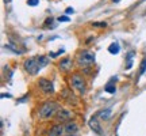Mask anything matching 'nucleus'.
I'll return each mask as SVG.
<instances>
[{
  "instance_id": "f257e3e1",
  "label": "nucleus",
  "mask_w": 146,
  "mask_h": 136,
  "mask_svg": "<svg viewBox=\"0 0 146 136\" xmlns=\"http://www.w3.org/2000/svg\"><path fill=\"white\" fill-rule=\"evenodd\" d=\"M61 109V106L58 104L57 101H46L39 106L38 109V117L39 120L42 121H46V120H50L52 117H56L57 112Z\"/></svg>"
},
{
  "instance_id": "f03ea898",
  "label": "nucleus",
  "mask_w": 146,
  "mask_h": 136,
  "mask_svg": "<svg viewBox=\"0 0 146 136\" xmlns=\"http://www.w3.org/2000/svg\"><path fill=\"white\" fill-rule=\"evenodd\" d=\"M70 87L76 90L78 94H84L87 91V82L80 72H74L70 76Z\"/></svg>"
},
{
  "instance_id": "7ed1b4c3",
  "label": "nucleus",
  "mask_w": 146,
  "mask_h": 136,
  "mask_svg": "<svg viewBox=\"0 0 146 136\" xmlns=\"http://www.w3.org/2000/svg\"><path fill=\"white\" fill-rule=\"evenodd\" d=\"M76 63H77L78 67H81V68H87V67L94 65V63H95V53L89 52V50H81V52L77 55Z\"/></svg>"
},
{
  "instance_id": "20e7f679",
  "label": "nucleus",
  "mask_w": 146,
  "mask_h": 136,
  "mask_svg": "<svg viewBox=\"0 0 146 136\" xmlns=\"http://www.w3.org/2000/svg\"><path fill=\"white\" fill-rule=\"evenodd\" d=\"M25 69H26V72H29L30 75H36V73L41 71V65L38 63V59L36 57H30L25 60Z\"/></svg>"
},
{
  "instance_id": "39448f33",
  "label": "nucleus",
  "mask_w": 146,
  "mask_h": 136,
  "mask_svg": "<svg viewBox=\"0 0 146 136\" xmlns=\"http://www.w3.org/2000/svg\"><path fill=\"white\" fill-rule=\"evenodd\" d=\"M72 112L68 109H64V108H61V109L57 112V114H56V120H57L58 124H66V123H69V121H72Z\"/></svg>"
},
{
  "instance_id": "423d86ee",
  "label": "nucleus",
  "mask_w": 146,
  "mask_h": 136,
  "mask_svg": "<svg viewBox=\"0 0 146 136\" xmlns=\"http://www.w3.org/2000/svg\"><path fill=\"white\" fill-rule=\"evenodd\" d=\"M38 86L39 89L45 93V94H53L54 93V86H53V82H50L49 79L41 78L38 80Z\"/></svg>"
},
{
  "instance_id": "0eeeda50",
  "label": "nucleus",
  "mask_w": 146,
  "mask_h": 136,
  "mask_svg": "<svg viewBox=\"0 0 146 136\" xmlns=\"http://www.w3.org/2000/svg\"><path fill=\"white\" fill-rule=\"evenodd\" d=\"M88 124H89V128H91L95 133H98V135H100V136L104 135V132L102 131V127H100V124H99V117H98L96 114L92 116V117L89 118Z\"/></svg>"
},
{
  "instance_id": "6e6552de",
  "label": "nucleus",
  "mask_w": 146,
  "mask_h": 136,
  "mask_svg": "<svg viewBox=\"0 0 146 136\" xmlns=\"http://www.w3.org/2000/svg\"><path fill=\"white\" fill-rule=\"evenodd\" d=\"M64 133H65V125L58 124V123L54 124V125H52L46 132L47 136H62Z\"/></svg>"
},
{
  "instance_id": "1a4fd4ad",
  "label": "nucleus",
  "mask_w": 146,
  "mask_h": 136,
  "mask_svg": "<svg viewBox=\"0 0 146 136\" xmlns=\"http://www.w3.org/2000/svg\"><path fill=\"white\" fill-rule=\"evenodd\" d=\"M72 67H73V61L70 57H65L58 63V68H60L62 72H69V71L72 69Z\"/></svg>"
},
{
  "instance_id": "9d476101",
  "label": "nucleus",
  "mask_w": 146,
  "mask_h": 136,
  "mask_svg": "<svg viewBox=\"0 0 146 136\" xmlns=\"http://www.w3.org/2000/svg\"><path fill=\"white\" fill-rule=\"evenodd\" d=\"M77 131H78L77 123L69 121V123L65 124V133H68V135H74V133H77Z\"/></svg>"
},
{
  "instance_id": "9b49d317",
  "label": "nucleus",
  "mask_w": 146,
  "mask_h": 136,
  "mask_svg": "<svg viewBox=\"0 0 146 136\" xmlns=\"http://www.w3.org/2000/svg\"><path fill=\"white\" fill-rule=\"evenodd\" d=\"M111 114H112V110H111V108H106V109L100 110V112H98V113H96V116L99 117L100 120H110Z\"/></svg>"
},
{
  "instance_id": "f8f14e48",
  "label": "nucleus",
  "mask_w": 146,
  "mask_h": 136,
  "mask_svg": "<svg viewBox=\"0 0 146 136\" xmlns=\"http://www.w3.org/2000/svg\"><path fill=\"white\" fill-rule=\"evenodd\" d=\"M114 80H116V78H112L111 80H110L108 83L106 84L104 87V91L106 93H110V94H115V91H116V87H115V84H112V82Z\"/></svg>"
},
{
  "instance_id": "ddd939ff",
  "label": "nucleus",
  "mask_w": 146,
  "mask_h": 136,
  "mask_svg": "<svg viewBox=\"0 0 146 136\" xmlns=\"http://www.w3.org/2000/svg\"><path fill=\"white\" fill-rule=\"evenodd\" d=\"M108 52L111 53V55H118V53L120 52V45L118 42H112L108 46Z\"/></svg>"
},
{
  "instance_id": "4468645a",
  "label": "nucleus",
  "mask_w": 146,
  "mask_h": 136,
  "mask_svg": "<svg viewBox=\"0 0 146 136\" xmlns=\"http://www.w3.org/2000/svg\"><path fill=\"white\" fill-rule=\"evenodd\" d=\"M36 59H38V63L41 67H45L49 64V57H46V56H36Z\"/></svg>"
},
{
  "instance_id": "2eb2a0df",
  "label": "nucleus",
  "mask_w": 146,
  "mask_h": 136,
  "mask_svg": "<svg viewBox=\"0 0 146 136\" xmlns=\"http://www.w3.org/2000/svg\"><path fill=\"white\" fill-rule=\"evenodd\" d=\"M146 71V57L142 60V63H141V69H139V75H138V78H137V80L139 79V76H142L143 73H145Z\"/></svg>"
},
{
  "instance_id": "dca6fc26",
  "label": "nucleus",
  "mask_w": 146,
  "mask_h": 136,
  "mask_svg": "<svg viewBox=\"0 0 146 136\" xmlns=\"http://www.w3.org/2000/svg\"><path fill=\"white\" fill-rule=\"evenodd\" d=\"M65 52V50H64V49H60V50H58V52H50L49 53V57H57V56H60V55H62V53Z\"/></svg>"
},
{
  "instance_id": "f3484780",
  "label": "nucleus",
  "mask_w": 146,
  "mask_h": 136,
  "mask_svg": "<svg viewBox=\"0 0 146 136\" xmlns=\"http://www.w3.org/2000/svg\"><path fill=\"white\" fill-rule=\"evenodd\" d=\"M38 4H39V0H27V5L30 7H35Z\"/></svg>"
},
{
  "instance_id": "a211bd4d",
  "label": "nucleus",
  "mask_w": 146,
  "mask_h": 136,
  "mask_svg": "<svg viewBox=\"0 0 146 136\" xmlns=\"http://www.w3.org/2000/svg\"><path fill=\"white\" fill-rule=\"evenodd\" d=\"M95 27H106L107 26V23L106 22H95V23H92Z\"/></svg>"
},
{
  "instance_id": "6ab92c4d",
  "label": "nucleus",
  "mask_w": 146,
  "mask_h": 136,
  "mask_svg": "<svg viewBox=\"0 0 146 136\" xmlns=\"http://www.w3.org/2000/svg\"><path fill=\"white\" fill-rule=\"evenodd\" d=\"M53 21H54V19H53L52 16H50V18H47L46 22H45V26H52V25H53Z\"/></svg>"
},
{
  "instance_id": "aec40b11",
  "label": "nucleus",
  "mask_w": 146,
  "mask_h": 136,
  "mask_svg": "<svg viewBox=\"0 0 146 136\" xmlns=\"http://www.w3.org/2000/svg\"><path fill=\"white\" fill-rule=\"evenodd\" d=\"M65 14H66V15H69V14H74V8H73V7H68V8L65 10Z\"/></svg>"
},
{
  "instance_id": "412c9836",
  "label": "nucleus",
  "mask_w": 146,
  "mask_h": 136,
  "mask_svg": "<svg viewBox=\"0 0 146 136\" xmlns=\"http://www.w3.org/2000/svg\"><path fill=\"white\" fill-rule=\"evenodd\" d=\"M58 22H69V18H68V15L60 16V18H58Z\"/></svg>"
},
{
  "instance_id": "4be33fe9",
  "label": "nucleus",
  "mask_w": 146,
  "mask_h": 136,
  "mask_svg": "<svg viewBox=\"0 0 146 136\" xmlns=\"http://www.w3.org/2000/svg\"><path fill=\"white\" fill-rule=\"evenodd\" d=\"M131 67H133V61H131V60H129V61H127V65H126V69H130Z\"/></svg>"
},
{
  "instance_id": "5701e85b",
  "label": "nucleus",
  "mask_w": 146,
  "mask_h": 136,
  "mask_svg": "<svg viewBox=\"0 0 146 136\" xmlns=\"http://www.w3.org/2000/svg\"><path fill=\"white\" fill-rule=\"evenodd\" d=\"M1 98H11V94H5V93H3V94H1Z\"/></svg>"
},
{
  "instance_id": "b1692460",
  "label": "nucleus",
  "mask_w": 146,
  "mask_h": 136,
  "mask_svg": "<svg viewBox=\"0 0 146 136\" xmlns=\"http://www.w3.org/2000/svg\"><path fill=\"white\" fill-rule=\"evenodd\" d=\"M112 1H114V3H119L120 0H112Z\"/></svg>"
},
{
  "instance_id": "393cba45",
  "label": "nucleus",
  "mask_w": 146,
  "mask_h": 136,
  "mask_svg": "<svg viewBox=\"0 0 146 136\" xmlns=\"http://www.w3.org/2000/svg\"><path fill=\"white\" fill-rule=\"evenodd\" d=\"M4 1H5V3H10V1H11V0H4Z\"/></svg>"
},
{
  "instance_id": "a878e982",
  "label": "nucleus",
  "mask_w": 146,
  "mask_h": 136,
  "mask_svg": "<svg viewBox=\"0 0 146 136\" xmlns=\"http://www.w3.org/2000/svg\"><path fill=\"white\" fill-rule=\"evenodd\" d=\"M66 136H74V135H66Z\"/></svg>"
}]
</instances>
